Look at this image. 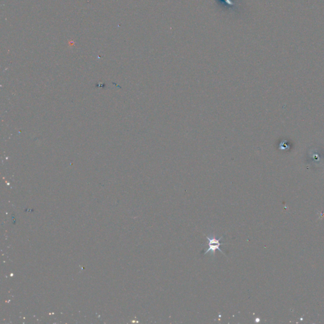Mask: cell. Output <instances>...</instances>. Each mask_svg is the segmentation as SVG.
Wrapping results in <instances>:
<instances>
[{"label": "cell", "mask_w": 324, "mask_h": 324, "mask_svg": "<svg viewBox=\"0 0 324 324\" xmlns=\"http://www.w3.org/2000/svg\"><path fill=\"white\" fill-rule=\"evenodd\" d=\"M225 2L229 5H234V3L231 1V0H225Z\"/></svg>", "instance_id": "7a4b0ae2"}, {"label": "cell", "mask_w": 324, "mask_h": 324, "mask_svg": "<svg viewBox=\"0 0 324 324\" xmlns=\"http://www.w3.org/2000/svg\"><path fill=\"white\" fill-rule=\"evenodd\" d=\"M207 240H208V248L207 249V251H205L204 252V254H207L208 253L210 252L212 253L211 254L214 255L215 254V251L218 249L219 250L221 253H224V252L221 250V249L220 248V246L221 245L224 244V243H220V241L222 240L223 238V236H221V237H219V239H217V237L215 236H213V237H207Z\"/></svg>", "instance_id": "6da1fadb"}]
</instances>
